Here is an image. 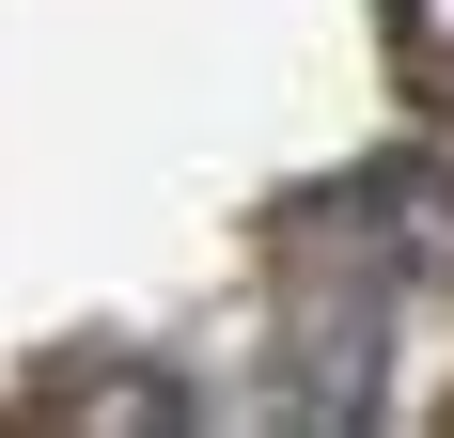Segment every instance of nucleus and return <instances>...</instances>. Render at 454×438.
<instances>
[{"instance_id":"1","label":"nucleus","mask_w":454,"mask_h":438,"mask_svg":"<svg viewBox=\"0 0 454 438\" xmlns=\"http://www.w3.org/2000/svg\"><path fill=\"white\" fill-rule=\"evenodd\" d=\"M361 282H454V173H361Z\"/></svg>"},{"instance_id":"2","label":"nucleus","mask_w":454,"mask_h":438,"mask_svg":"<svg viewBox=\"0 0 454 438\" xmlns=\"http://www.w3.org/2000/svg\"><path fill=\"white\" fill-rule=\"evenodd\" d=\"M392 16H408V47H439V63H454V0H392Z\"/></svg>"}]
</instances>
